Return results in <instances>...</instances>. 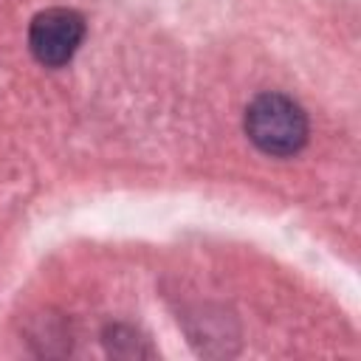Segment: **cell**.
<instances>
[{"label": "cell", "instance_id": "6da1fadb", "mask_svg": "<svg viewBox=\"0 0 361 361\" xmlns=\"http://www.w3.org/2000/svg\"><path fill=\"white\" fill-rule=\"evenodd\" d=\"M245 135L259 152L288 158L307 141V116L285 93H259L245 107Z\"/></svg>", "mask_w": 361, "mask_h": 361}, {"label": "cell", "instance_id": "7a4b0ae2", "mask_svg": "<svg viewBox=\"0 0 361 361\" xmlns=\"http://www.w3.org/2000/svg\"><path fill=\"white\" fill-rule=\"evenodd\" d=\"M85 39V17L73 8H45L28 25V48L45 68H62Z\"/></svg>", "mask_w": 361, "mask_h": 361}]
</instances>
